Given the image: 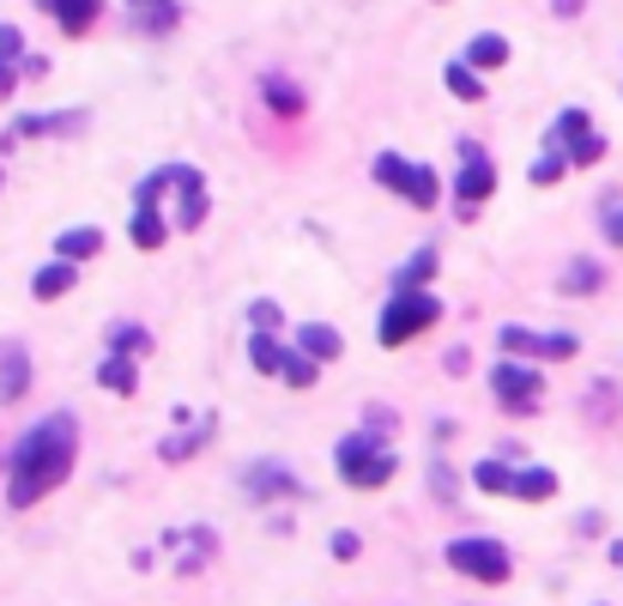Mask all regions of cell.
I'll return each mask as SVG.
<instances>
[{
	"label": "cell",
	"mask_w": 623,
	"mask_h": 606,
	"mask_svg": "<svg viewBox=\"0 0 623 606\" xmlns=\"http://www.w3.org/2000/svg\"><path fill=\"white\" fill-rule=\"evenodd\" d=\"M134 243H139V249H158V243H164V213H158V206L139 201V213H134Z\"/></svg>",
	"instance_id": "obj_22"
},
{
	"label": "cell",
	"mask_w": 623,
	"mask_h": 606,
	"mask_svg": "<svg viewBox=\"0 0 623 606\" xmlns=\"http://www.w3.org/2000/svg\"><path fill=\"white\" fill-rule=\"evenodd\" d=\"M605 243H617V249H623V206L605 213Z\"/></svg>",
	"instance_id": "obj_32"
},
{
	"label": "cell",
	"mask_w": 623,
	"mask_h": 606,
	"mask_svg": "<svg viewBox=\"0 0 623 606\" xmlns=\"http://www.w3.org/2000/svg\"><path fill=\"white\" fill-rule=\"evenodd\" d=\"M466 61H473V68H502V61H509V37H497V31H485V37H473V49H466Z\"/></svg>",
	"instance_id": "obj_18"
},
{
	"label": "cell",
	"mask_w": 623,
	"mask_h": 606,
	"mask_svg": "<svg viewBox=\"0 0 623 606\" xmlns=\"http://www.w3.org/2000/svg\"><path fill=\"white\" fill-rule=\"evenodd\" d=\"M460 158H466V171H460V183H454V195H460V213L473 218L478 201L497 195V171H490V158L473 146V140H460Z\"/></svg>",
	"instance_id": "obj_8"
},
{
	"label": "cell",
	"mask_w": 623,
	"mask_h": 606,
	"mask_svg": "<svg viewBox=\"0 0 623 606\" xmlns=\"http://www.w3.org/2000/svg\"><path fill=\"white\" fill-rule=\"evenodd\" d=\"M249 364L261 370V377H279V370H284V346L272 340L267 328H255V340H249Z\"/></svg>",
	"instance_id": "obj_16"
},
{
	"label": "cell",
	"mask_w": 623,
	"mask_h": 606,
	"mask_svg": "<svg viewBox=\"0 0 623 606\" xmlns=\"http://www.w3.org/2000/svg\"><path fill=\"white\" fill-rule=\"evenodd\" d=\"M19 49H24V43H19V31H12V24H0V55L12 61V55H19Z\"/></svg>",
	"instance_id": "obj_33"
},
{
	"label": "cell",
	"mask_w": 623,
	"mask_h": 606,
	"mask_svg": "<svg viewBox=\"0 0 623 606\" xmlns=\"http://www.w3.org/2000/svg\"><path fill=\"white\" fill-rule=\"evenodd\" d=\"M261 92H267V103L284 115V122H297V115H303V92H291L284 80H272V73H267V80H261Z\"/></svg>",
	"instance_id": "obj_21"
},
{
	"label": "cell",
	"mask_w": 623,
	"mask_h": 606,
	"mask_svg": "<svg viewBox=\"0 0 623 606\" xmlns=\"http://www.w3.org/2000/svg\"><path fill=\"white\" fill-rule=\"evenodd\" d=\"M551 7L563 12V19H575V12H581V0H551Z\"/></svg>",
	"instance_id": "obj_35"
},
{
	"label": "cell",
	"mask_w": 623,
	"mask_h": 606,
	"mask_svg": "<svg viewBox=\"0 0 623 606\" xmlns=\"http://www.w3.org/2000/svg\"><path fill=\"white\" fill-rule=\"evenodd\" d=\"M297 352H309L315 364H328V358L345 352V340L333 328H321V321H303V328H297Z\"/></svg>",
	"instance_id": "obj_12"
},
{
	"label": "cell",
	"mask_w": 623,
	"mask_h": 606,
	"mask_svg": "<svg viewBox=\"0 0 623 606\" xmlns=\"http://www.w3.org/2000/svg\"><path fill=\"white\" fill-rule=\"evenodd\" d=\"M448 564L460 576H473V583H509V552L497 546V540H454L448 546Z\"/></svg>",
	"instance_id": "obj_5"
},
{
	"label": "cell",
	"mask_w": 623,
	"mask_h": 606,
	"mask_svg": "<svg viewBox=\"0 0 623 606\" xmlns=\"http://www.w3.org/2000/svg\"><path fill=\"white\" fill-rule=\"evenodd\" d=\"M357 546H363V540L352 534V527H340V534H333V558H357Z\"/></svg>",
	"instance_id": "obj_31"
},
{
	"label": "cell",
	"mask_w": 623,
	"mask_h": 606,
	"mask_svg": "<svg viewBox=\"0 0 623 606\" xmlns=\"http://www.w3.org/2000/svg\"><path fill=\"white\" fill-rule=\"evenodd\" d=\"M55 255H61V261H91V255H103V230H91V225L61 230V237H55Z\"/></svg>",
	"instance_id": "obj_13"
},
{
	"label": "cell",
	"mask_w": 623,
	"mask_h": 606,
	"mask_svg": "<svg viewBox=\"0 0 623 606\" xmlns=\"http://www.w3.org/2000/svg\"><path fill=\"white\" fill-rule=\"evenodd\" d=\"M134 7H146V0H134Z\"/></svg>",
	"instance_id": "obj_36"
},
{
	"label": "cell",
	"mask_w": 623,
	"mask_h": 606,
	"mask_svg": "<svg viewBox=\"0 0 623 606\" xmlns=\"http://www.w3.org/2000/svg\"><path fill=\"white\" fill-rule=\"evenodd\" d=\"M333 468H340V480H345V485H357V492H375V485L394 480L399 461L387 455L382 443H375V431H352L340 449H333Z\"/></svg>",
	"instance_id": "obj_2"
},
{
	"label": "cell",
	"mask_w": 623,
	"mask_h": 606,
	"mask_svg": "<svg viewBox=\"0 0 623 606\" xmlns=\"http://www.w3.org/2000/svg\"><path fill=\"white\" fill-rule=\"evenodd\" d=\"M24 389H31V370H24V352L12 346V352H7V370H0V401H19Z\"/></svg>",
	"instance_id": "obj_20"
},
{
	"label": "cell",
	"mask_w": 623,
	"mask_h": 606,
	"mask_svg": "<svg viewBox=\"0 0 623 606\" xmlns=\"http://www.w3.org/2000/svg\"><path fill=\"white\" fill-rule=\"evenodd\" d=\"M502 352H515V358H575V333H533V328H502Z\"/></svg>",
	"instance_id": "obj_9"
},
{
	"label": "cell",
	"mask_w": 623,
	"mask_h": 606,
	"mask_svg": "<svg viewBox=\"0 0 623 606\" xmlns=\"http://www.w3.org/2000/svg\"><path fill=\"white\" fill-rule=\"evenodd\" d=\"M551 140L557 146H569V164H581V171L605 158V140L588 127V110H563L557 115V127H551Z\"/></svg>",
	"instance_id": "obj_6"
},
{
	"label": "cell",
	"mask_w": 623,
	"mask_h": 606,
	"mask_svg": "<svg viewBox=\"0 0 623 606\" xmlns=\"http://www.w3.org/2000/svg\"><path fill=\"white\" fill-rule=\"evenodd\" d=\"M375 183L394 188V195H406L412 206H424V213H430V206L443 201V176H436L430 164L399 158V152H382V158H375Z\"/></svg>",
	"instance_id": "obj_4"
},
{
	"label": "cell",
	"mask_w": 623,
	"mask_h": 606,
	"mask_svg": "<svg viewBox=\"0 0 623 606\" xmlns=\"http://www.w3.org/2000/svg\"><path fill=\"white\" fill-rule=\"evenodd\" d=\"M43 12H55V24L68 37H85L91 24H97V12H103V0H37Z\"/></svg>",
	"instance_id": "obj_11"
},
{
	"label": "cell",
	"mask_w": 623,
	"mask_h": 606,
	"mask_svg": "<svg viewBox=\"0 0 623 606\" xmlns=\"http://www.w3.org/2000/svg\"><path fill=\"white\" fill-rule=\"evenodd\" d=\"M279 377L291 382V389H315L321 370H315V358H309V352H284V370H279Z\"/></svg>",
	"instance_id": "obj_26"
},
{
	"label": "cell",
	"mask_w": 623,
	"mask_h": 606,
	"mask_svg": "<svg viewBox=\"0 0 623 606\" xmlns=\"http://www.w3.org/2000/svg\"><path fill=\"white\" fill-rule=\"evenodd\" d=\"M551 492H557V473H551V468H527V473H515V492H509V497H527V504H544Z\"/></svg>",
	"instance_id": "obj_17"
},
{
	"label": "cell",
	"mask_w": 623,
	"mask_h": 606,
	"mask_svg": "<svg viewBox=\"0 0 623 606\" xmlns=\"http://www.w3.org/2000/svg\"><path fill=\"white\" fill-rule=\"evenodd\" d=\"M134 19H139V31H176L181 12H176V0H146V7H139Z\"/></svg>",
	"instance_id": "obj_25"
},
{
	"label": "cell",
	"mask_w": 623,
	"mask_h": 606,
	"mask_svg": "<svg viewBox=\"0 0 623 606\" xmlns=\"http://www.w3.org/2000/svg\"><path fill=\"white\" fill-rule=\"evenodd\" d=\"M448 92L460 97V103H478V97H485V80H478L473 61H454V68H448Z\"/></svg>",
	"instance_id": "obj_19"
},
{
	"label": "cell",
	"mask_w": 623,
	"mask_h": 606,
	"mask_svg": "<svg viewBox=\"0 0 623 606\" xmlns=\"http://www.w3.org/2000/svg\"><path fill=\"white\" fill-rule=\"evenodd\" d=\"M563 171H569V152H544V158L533 164V183L551 188V183H563Z\"/></svg>",
	"instance_id": "obj_28"
},
{
	"label": "cell",
	"mask_w": 623,
	"mask_h": 606,
	"mask_svg": "<svg viewBox=\"0 0 623 606\" xmlns=\"http://www.w3.org/2000/svg\"><path fill=\"white\" fill-rule=\"evenodd\" d=\"M249 316H255V328H267V333L279 328V304H272V298H255V304H249Z\"/></svg>",
	"instance_id": "obj_30"
},
{
	"label": "cell",
	"mask_w": 623,
	"mask_h": 606,
	"mask_svg": "<svg viewBox=\"0 0 623 606\" xmlns=\"http://www.w3.org/2000/svg\"><path fill=\"white\" fill-rule=\"evenodd\" d=\"M490 389H497V401L509 412H533L539 394H544V382H539L533 364H497V370H490Z\"/></svg>",
	"instance_id": "obj_7"
},
{
	"label": "cell",
	"mask_w": 623,
	"mask_h": 606,
	"mask_svg": "<svg viewBox=\"0 0 623 606\" xmlns=\"http://www.w3.org/2000/svg\"><path fill=\"white\" fill-rule=\"evenodd\" d=\"M7 92H12V61L0 55V97H7Z\"/></svg>",
	"instance_id": "obj_34"
},
{
	"label": "cell",
	"mask_w": 623,
	"mask_h": 606,
	"mask_svg": "<svg viewBox=\"0 0 623 606\" xmlns=\"http://www.w3.org/2000/svg\"><path fill=\"white\" fill-rule=\"evenodd\" d=\"M110 340H115V352H146V346H152V333H146V328H115Z\"/></svg>",
	"instance_id": "obj_29"
},
{
	"label": "cell",
	"mask_w": 623,
	"mask_h": 606,
	"mask_svg": "<svg viewBox=\"0 0 623 606\" xmlns=\"http://www.w3.org/2000/svg\"><path fill=\"white\" fill-rule=\"evenodd\" d=\"M97 382H103L110 394H134V382H139L134 358H127V352H110V358L97 364Z\"/></svg>",
	"instance_id": "obj_14"
},
{
	"label": "cell",
	"mask_w": 623,
	"mask_h": 606,
	"mask_svg": "<svg viewBox=\"0 0 623 606\" xmlns=\"http://www.w3.org/2000/svg\"><path fill=\"white\" fill-rule=\"evenodd\" d=\"M600 267H593V261H569V274H563V291H569V298H581V291H600Z\"/></svg>",
	"instance_id": "obj_27"
},
{
	"label": "cell",
	"mask_w": 623,
	"mask_h": 606,
	"mask_svg": "<svg viewBox=\"0 0 623 606\" xmlns=\"http://www.w3.org/2000/svg\"><path fill=\"white\" fill-rule=\"evenodd\" d=\"M249 497H303V480H297V473H284L279 461H255L249 468Z\"/></svg>",
	"instance_id": "obj_10"
},
{
	"label": "cell",
	"mask_w": 623,
	"mask_h": 606,
	"mask_svg": "<svg viewBox=\"0 0 623 606\" xmlns=\"http://www.w3.org/2000/svg\"><path fill=\"white\" fill-rule=\"evenodd\" d=\"M430 274H436V249H418V255H412L406 267H399L394 291H418V286H424V279H430Z\"/></svg>",
	"instance_id": "obj_23"
},
{
	"label": "cell",
	"mask_w": 623,
	"mask_h": 606,
	"mask_svg": "<svg viewBox=\"0 0 623 606\" xmlns=\"http://www.w3.org/2000/svg\"><path fill=\"white\" fill-rule=\"evenodd\" d=\"M73 279H80V274H73V261H61V255H55V261H49L43 274L31 279V291L49 304V298H61V291H73Z\"/></svg>",
	"instance_id": "obj_15"
},
{
	"label": "cell",
	"mask_w": 623,
	"mask_h": 606,
	"mask_svg": "<svg viewBox=\"0 0 623 606\" xmlns=\"http://www.w3.org/2000/svg\"><path fill=\"white\" fill-rule=\"evenodd\" d=\"M473 480H478V492H515V468L509 461H478Z\"/></svg>",
	"instance_id": "obj_24"
},
{
	"label": "cell",
	"mask_w": 623,
	"mask_h": 606,
	"mask_svg": "<svg viewBox=\"0 0 623 606\" xmlns=\"http://www.w3.org/2000/svg\"><path fill=\"white\" fill-rule=\"evenodd\" d=\"M73 455H80V424H73V412H49V419H37L31 431L12 443V455H7V504L31 510L37 497H49L73 473Z\"/></svg>",
	"instance_id": "obj_1"
},
{
	"label": "cell",
	"mask_w": 623,
	"mask_h": 606,
	"mask_svg": "<svg viewBox=\"0 0 623 606\" xmlns=\"http://www.w3.org/2000/svg\"><path fill=\"white\" fill-rule=\"evenodd\" d=\"M436 316H443V304H436L430 291H394L382 309V321H375V340L406 346V340H418L424 328H436Z\"/></svg>",
	"instance_id": "obj_3"
}]
</instances>
